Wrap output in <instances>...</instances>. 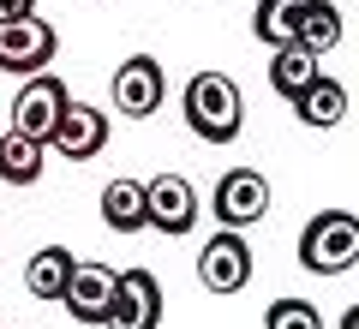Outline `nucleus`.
Returning <instances> with one entry per match:
<instances>
[{
    "mask_svg": "<svg viewBox=\"0 0 359 329\" xmlns=\"http://www.w3.org/2000/svg\"><path fill=\"white\" fill-rule=\"evenodd\" d=\"M240 114H245V102H240V84H233V78L198 72L192 84H186V126L204 144H233L240 138Z\"/></svg>",
    "mask_w": 359,
    "mask_h": 329,
    "instance_id": "obj_1",
    "label": "nucleus"
},
{
    "mask_svg": "<svg viewBox=\"0 0 359 329\" xmlns=\"http://www.w3.org/2000/svg\"><path fill=\"white\" fill-rule=\"evenodd\" d=\"M359 257V222L347 210H318L299 234V264L311 276H347Z\"/></svg>",
    "mask_w": 359,
    "mask_h": 329,
    "instance_id": "obj_2",
    "label": "nucleus"
},
{
    "mask_svg": "<svg viewBox=\"0 0 359 329\" xmlns=\"http://www.w3.org/2000/svg\"><path fill=\"white\" fill-rule=\"evenodd\" d=\"M66 102H72V96H66V84H60V78H48V72L25 78V90L13 96V132L48 150L54 126H60V114H66Z\"/></svg>",
    "mask_w": 359,
    "mask_h": 329,
    "instance_id": "obj_3",
    "label": "nucleus"
},
{
    "mask_svg": "<svg viewBox=\"0 0 359 329\" xmlns=\"http://www.w3.org/2000/svg\"><path fill=\"white\" fill-rule=\"evenodd\" d=\"M60 54L48 18H25V25H0V72L6 78H36L48 72V60Z\"/></svg>",
    "mask_w": 359,
    "mask_h": 329,
    "instance_id": "obj_4",
    "label": "nucleus"
},
{
    "mask_svg": "<svg viewBox=\"0 0 359 329\" xmlns=\"http://www.w3.org/2000/svg\"><path fill=\"white\" fill-rule=\"evenodd\" d=\"M162 90H168V78H162V60H156V54H132V60H120V72L108 78V96H114V108L126 120H150L156 108H162Z\"/></svg>",
    "mask_w": 359,
    "mask_h": 329,
    "instance_id": "obj_5",
    "label": "nucleus"
},
{
    "mask_svg": "<svg viewBox=\"0 0 359 329\" xmlns=\"http://www.w3.org/2000/svg\"><path fill=\"white\" fill-rule=\"evenodd\" d=\"M198 222V192L186 174H156L144 180V228L156 234H192Z\"/></svg>",
    "mask_w": 359,
    "mask_h": 329,
    "instance_id": "obj_6",
    "label": "nucleus"
},
{
    "mask_svg": "<svg viewBox=\"0 0 359 329\" xmlns=\"http://www.w3.org/2000/svg\"><path fill=\"white\" fill-rule=\"evenodd\" d=\"M102 323L108 329H156L162 323V281H156L150 269H120Z\"/></svg>",
    "mask_w": 359,
    "mask_h": 329,
    "instance_id": "obj_7",
    "label": "nucleus"
},
{
    "mask_svg": "<svg viewBox=\"0 0 359 329\" xmlns=\"http://www.w3.org/2000/svg\"><path fill=\"white\" fill-rule=\"evenodd\" d=\"M269 215V180L257 174V168H233V174L216 180V222L228 234L252 228V222H264Z\"/></svg>",
    "mask_w": 359,
    "mask_h": 329,
    "instance_id": "obj_8",
    "label": "nucleus"
},
{
    "mask_svg": "<svg viewBox=\"0 0 359 329\" xmlns=\"http://www.w3.org/2000/svg\"><path fill=\"white\" fill-rule=\"evenodd\" d=\"M198 281H204L210 293H240L245 281H252V246L222 228L216 240L198 252Z\"/></svg>",
    "mask_w": 359,
    "mask_h": 329,
    "instance_id": "obj_9",
    "label": "nucleus"
},
{
    "mask_svg": "<svg viewBox=\"0 0 359 329\" xmlns=\"http://www.w3.org/2000/svg\"><path fill=\"white\" fill-rule=\"evenodd\" d=\"M54 150L66 156V162H90V156L108 150V114L96 108V102H66L60 126H54Z\"/></svg>",
    "mask_w": 359,
    "mask_h": 329,
    "instance_id": "obj_10",
    "label": "nucleus"
},
{
    "mask_svg": "<svg viewBox=\"0 0 359 329\" xmlns=\"http://www.w3.org/2000/svg\"><path fill=\"white\" fill-rule=\"evenodd\" d=\"M108 300H114V269L108 264H72L66 293H60V305L72 311V323H102Z\"/></svg>",
    "mask_w": 359,
    "mask_h": 329,
    "instance_id": "obj_11",
    "label": "nucleus"
},
{
    "mask_svg": "<svg viewBox=\"0 0 359 329\" xmlns=\"http://www.w3.org/2000/svg\"><path fill=\"white\" fill-rule=\"evenodd\" d=\"M311 13V0H257V13H252V36L269 42V54L276 48H294L299 25H306Z\"/></svg>",
    "mask_w": 359,
    "mask_h": 329,
    "instance_id": "obj_12",
    "label": "nucleus"
},
{
    "mask_svg": "<svg viewBox=\"0 0 359 329\" xmlns=\"http://www.w3.org/2000/svg\"><path fill=\"white\" fill-rule=\"evenodd\" d=\"M66 276H72V252H66V246H42V252L25 264V288H30V300H48V305L66 293Z\"/></svg>",
    "mask_w": 359,
    "mask_h": 329,
    "instance_id": "obj_13",
    "label": "nucleus"
},
{
    "mask_svg": "<svg viewBox=\"0 0 359 329\" xmlns=\"http://www.w3.org/2000/svg\"><path fill=\"white\" fill-rule=\"evenodd\" d=\"M102 222L114 234H138L144 228V180H108L102 186Z\"/></svg>",
    "mask_w": 359,
    "mask_h": 329,
    "instance_id": "obj_14",
    "label": "nucleus"
},
{
    "mask_svg": "<svg viewBox=\"0 0 359 329\" xmlns=\"http://www.w3.org/2000/svg\"><path fill=\"white\" fill-rule=\"evenodd\" d=\"M318 78L323 72H318V60H311L306 48H276V54H269V90H276V96L294 102V96H306Z\"/></svg>",
    "mask_w": 359,
    "mask_h": 329,
    "instance_id": "obj_15",
    "label": "nucleus"
},
{
    "mask_svg": "<svg viewBox=\"0 0 359 329\" xmlns=\"http://www.w3.org/2000/svg\"><path fill=\"white\" fill-rule=\"evenodd\" d=\"M294 114L306 120V126L330 132V126H341V120H347V90L335 84V78H318L306 96H294Z\"/></svg>",
    "mask_w": 359,
    "mask_h": 329,
    "instance_id": "obj_16",
    "label": "nucleus"
},
{
    "mask_svg": "<svg viewBox=\"0 0 359 329\" xmlns=\"http://www.w3.org/2000/svg\"><path fill=\"white\" fill-rule=\"evenodd\" d=\"M42 156H48L42 144L6 132V138H0V180H6V186H36L42 180Z\"/></svg>",
    "mask_w": 359,
    "mask_h": 329,
    "instance_id": "obj_17",
    "label": "nucleus"
},
{
    "mask_svg": "<svg viewBox=\"0 0 359 329\" xmlns=\"http://www.w3.org/2000/svg\"><path fill=\"white\" fill-rule=\"evenodd\" d=\"M335 42H341V6H335V0H311V13H306V25H299L294 48H306L311 60H318V54H330Z\"/></svg>",
    "mask_w": 359,
    "mask_h": 329,
    "instance_id": "obj_18",
    "label": "nucleus"
},
{
    "mask_svg": "<svg viewBox=\"0 0 359 329\" xmlns=\"http://www.w3.org/2000/svg\"><path fill=\"white\" fill-rule=\"evenodd\" d=\"M264 329H323V317H318L311 300H269Z\"/></svg>",
    "mask_w": 359,
    "mask_h": 329,
    "instance_id": "obj_19",
    "label": "nucleus"
},
{
    "mask_svg": "<svg viewBox=\"0 0 359 329\" xmlns=\"http://www.w3.org/2000/svg\"><path fill=\"white\" fill-rule=\"evenodd\" d=\"M36 18V0H0V25H25Z\"/></svg>",
    "mask_w": 359,
    "mask_h": 329,
    "instance_id": "obj_20",
    "label": "nucleus"
},
{
    "mask_svg": "<svg viewBox=\"0 0 359 329\" xmlns=\"http://www.w3.org/2000/svg\"><path fill=\"white\" fill-rule=\"evenodd\" d=\"M341 329H359V305H347V311H341Z\"/></svg>",
    "mask_w": 359,
    "mask_h": 329,
    "instance_id": "obj_21",
    "label": "nucleus"
}]
</instances>
